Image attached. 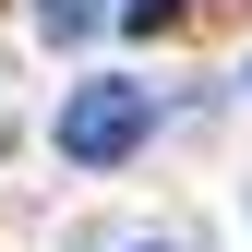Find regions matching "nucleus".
I'll use <instances>...</instances> for the list:
<instances>
[{
	"instance_id": "1",
	"label": "nucleus",
	"mask_w": 252,
	"mask_h": 252,
	"mask_svg": "<svg viewBox=\"0 0 252 252\" xmlns=\"http://www.w3.org/2000/svg\"><path fill=\"white\" fill-rule=\"evenodd\" d=\"M144 84L132 72H96V84H72V96H60V156H72V168H120V156L144 144Z\"/></svg>"
},
{
	"instance_id": "2",
	"label": "nucleus",
	"mask_w": 252,
	"mask_h": 252,
	"mask_svg": "<svg viewBox=\"0 0 252 252\" xmlns=\"http://www.w3.org/2000/svg\"><path fill=\"white\" fill-rule=\"evenodd\" d=\"M96 24H108V0H36V36L48 48H84Z\"/></svg>"
},
{
	"instance_id": "3",
	"label": "nucleus",
	"mask_w": 252,
	"mask_h": 252,
	"mask_svg": "<svg viewBox=\"0 0 252 252\" xmlns=\"http://www.w3.org/2000/svg\"><path fill=\"white\" fill-rule=\"evenodd\" d=\"M120 24H132V36H156V24H180V0H120Z\"/></svg>"
},
{
	"instance_id": "4",
	"label": "nucleus",
	"mask_w": 252,
	"mask_h": 252,
	"mask_svg": "<svg viewBox=\"0 0 252 252\" xmlns=\"http://www.w3.org/2000/svg\"><path fill=\"white\" fill-rule=\"evenodd\" d=\"M132 252H168V240H132Z\"/></svg>"
}]
</instances>
